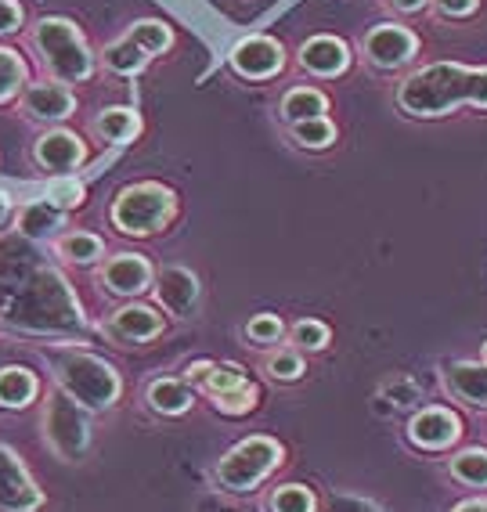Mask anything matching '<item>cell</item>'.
Instances as JSON below:
<instances>
[{
	"mask_svg": "<svg viewBox=\"0 0 487 512\" xmlns=\"http://www.w3.org/2000/svg\"><path fill=\"white\" fill-rule=\"evenodd\" d=\"M0 314L26 332H80L83 311L58 271H33L15 285V296L0 300Z\"/></svg>",
	"mask_w": 487,
	"mask_h": 512,
	"instance_id": "obj_1",
	"label": "cell"
},
{
	"mask_svg": "<svg viewBox=\"0 0 487 512\" xmlns=\"http://www.w3.org/2000/svg\"><path fill=\"white\" fill-rule=\"evenodd\" d=\"M477 105L487 109V69H466L455 62H437L426 69H415L397 87V105L408 116H444L455 105Z\"/></svg>",
	"mask_w": 487,
	"mask_h": 512,
	"instance_id": "obj_2",
	"label": "cell"
},
{
	"mask_svg": "<svg viewBox=\"0 0 487 512\" xmlns=\"http://www.w3.org/2000/svg\"><path fill=\"white\" fill-rule=\"evenodd\" d=\"M47 365H51V386H58L65 397H73L76 404H83L91 415L112 412L123 397V379L116 372L112 361H105L102 354H94L87 347H62L47 350Z\"/></svg>",
	"mask_w": 487,
	"mask_h": 512,
	"instance_id": "obj_3",
	"label": "cell"
},
{
	"mask_svg": "<svg viewBox=\"0 0 487 512\" xmlns=\"http://www.w3.org/2000/svg\"><path fill=\"white\" fill-rule=\"evenodd\" d=\"M29 47L37 51V62L44 69V76L58 83H69V87H80V83H91L98 76V55L94 47L87 44L83 29L65 15H40L33 26H26Z\"/></svg>",
	"mask_w": 487,
	"mask_h": 512,
	"instance_id": "obj_4",
	"label": "cell"
},
{
	"mask_svg": "<svg viewBox=\"0 0 487 512\" xmlns=\"http://www.w3.org/2000/svg\"><path fill=\"white\" fill-rule=\"evenodd\" d=\"M177 217V192L159 181H134L116 192L109 206V224L127 238H152Z\"/></svg>",
	"mask_w": 487,
	"mask_h": 512,
	"instance_id": "obj_5",
	"label": "cell"
},
{
	"mask_svg": "<svg viewBox=\"0 0 487 512\" xmlns=\"http://www.w3.org/2000/svg\"><path fill=\"white\" fill-rule=\"evenodd\" d=\"M282 462H285L282 444H278L275 437L257 433V437L239 440V444L217 462L213 480H217V487L228 494H253L267 476L282 466Z\"/></svg>",
	"mask_w": 487,
	"mask_h": 512,
	"instance_id": "obj_6",
	"label": "cell"
},
{
	"mask_svg": "<svg viewBox=\"0 0 487 512\" xmlns=\"http://www.w3.org/2000/svg\"><path fill=\"white\" fill-rule=\"evenodd\" d=\"M40 426H44L47 448L55 451L62 462H83L87 458L94 440V415L83 404H76L73 397H65L58 386L47 390Z\"/></svg>",
	"mask_w": 487,
	"mask_h": 512,
	"instance_id": "obj_7",
	"label": "cell"
},
{
	"mask_svg": "<svg viewBox=\"0 0 487 512\" xmlns=\"http://www.w3.org/2000/svg\"><path fill=\"white\" fill-rule=\"evenodd\" d=\"M80 109V98L69 83H58L51 76H40V80H29L26 91L19 94V112L29 123H40V127H65L69 119Z\"/></svg>",
	"mask_w": 487,
	"mask_h": 512,
	"instance_id": "obj_8",
	"label": "cell"
},
{
	"mask_svg": "<svg viewBox=\"0 0 487 512\" xmlns=\"http://www.w3.org/2000/svg\"><path fill=\"white\" fill-rule=\"evenodd\" d=\"M87 159H91V148L73 127H44L33 141V163L51 177L76 174Z\"/></svg>",
	"mask_w": 487,
	"mask_h": 512,
	"instance_id": "obj_9",
	"label": "cell"
},
{
	"mask_svg": "<svg viewBox=\"0 0 487 512\" xmlns=\"http://www.w3.org/2000/svg\"><path fill=\"white\" fill-rule=\"evenodd\" d=\"M152 278H156L152 260L141 253H130V249L105 256L98 264V285L116 300H138L141 293L152 289Z\"/></svg>",
	"mask_w": 487,
	"mask_h": 512,
	"instance_id": "obj_10",
	"label": "cell"
},
{
	"mask_svg": "<svg viewBox=\"0 0 487 512\" xmlns=\"http://www.w3.org/2000/svg\"><path fill=\"white\" fill-rule=\"evenodd\" d=\"M47 494L33 480L22 455L8 444H0V512H40Z\"/></svg>",
	"mask_w": 487,
	"mask_h": 512,
	"instance_id": "obj_11",
	"label": "cell"
},
{
	"mask_svg": "<svg viewBox=\"0 0 487 512\" xmlns=\"http://www.w3.org/2000/svg\"><path fill=\"white\" fill-rule=\"evenodd\" d=\"M228 62L242 80H275L285 69V47L267 33H249L231 47Z\"/></svg>",
	"mask_w": 487,
	"mask_h": 512,
	"instance_id": "obj_12",
	"label": "cell"
},
{
	"mask_svg": "<svg viewBox=\"0 0 487 512\" xmlns=\"http://www.w3.org/2000/svg\"><path fill=\"white\" fill-rule=\"evenodd\" d=\"M415 51H419V37L408 26H394V22L372 26L365 37V58L376 69H405Z\"/></svg>",
	"mask_w": 487,
	"mask_h": 512,
	"instance_id": "obj_13",
	"label": "cell"
},
{
	"mask_svg": "<svg viewBox=\"0 0 487 512\" xmlns=\"http://www.w3.org/2000/svg\"><path fill=\"white\" fill-rule=\"evenodd\" d=\"M152 293H156L159 307L174 318H188V314L199 307V296H203V285L199 278L188 271V267H159L156 278H152Z\"/></svg>",
	"mask_w": 487,
	"mask_h": 512,
	"instance_id": "obj_14",
	"label": "cell"
},
{
	"mask_svg": "<svg viewBox=\"0 0 487 512\" xmlns=\"http://www.w3.org/2000/svg\"><path fill=\"white\" fill-rule=\"evenodd\" d=\"M166 329V318L156 311V307H148V303H134V300H123V307L112 311V318L105 321V332L112 339H120L123 347L127 343H148V339L163 336Z\"/></svg>",
	"mask_w": 487,
	"mask_h": 512,
	"instance_id": "obj_15",
	"label": "cell"
},
{
	"mask_svg": "<svg viewBox=\"0 0 487 512\" xmlns=\"http://www.w3.org/2000/svg\"><path fill=\"white\" fill-rule=\"evenodd\" d=\"M350 47L347 40L329 37V33H318V37L304 40L300 44V69L318 80H336L350 69Z\"/></svg>",
	"mask_w": 487,
	"mask_h": 512,
	"instance_id": "obj_16",
	"label": "cell"
},
{
	"mask_svg": "<svg viewBox=\"0 0 487 512\" xmlns=\"http://www.w3.org/2000/svg\"><path fill=\"white\" fill-rule=\"evenodd\" d=\"M459 437H462V422L448 408H423V412H415L412 422H408V440L423 451L451 448Z\"/></svg>",
	"mask_w": 487,
	"mask_h": 512,
	"instance_id": "obj_17",
	"label": "cell"
},
{
	"mask_svg": "<svg viewBox=\"0 0 487 512\" xmlns=\"http://www.w3.org/2000/svg\"><path fill=\"white\" fill-rule=\"evenodd\" d=\"M44 397V379L29 365L0 368V408L4 412H26Z\"/></svg>",
	"mask_w": 487,
	"mask_h": 512,
	"instance_id": "obj_18",
	"label": "cell"
},
{
	"mask_svg": "<svg viewBox=\"0 0 487 512\" xmlns=\"http://www.w3.org/2000/svg\"><path fill=\"white\" fill-rule=\"evenodd\" d=\"M145 130V119L130 105H109L91 119V134L105 145H134Z\"/></svg>",
	"mask_w": 487,
	"mask_h": 512,
	"instance_id": "obj_19",
	"label": "cell"
},
{
	"mask_svg": "<svg viewBox=\"0 0 487 512\" xmlns=\"http://www.w3.org/2000/svg\"><path fill=\"white\" fill-rule=\"evenodd\" d=\"M65 217H69V213L58 210L51 199H33L15 210V228H19V235L29 238V242H47V238L62 235Z\"/></svg>",
	"mask_w": 487,
	"mask_h": 512,
	"instance_id": "obj_20",
	"label": "cell"
},
{
	"mask_svg": "<svg viewBox=\"0 0 487 512\" xmlns=\"http://www.w3.org/2000/svg\"><path fill=\"white\" fill-rule=\"evenodd\" d=\"M51 249L62 264L69 267H98L105 260V238L94 235V231H62V235L51 238Z\"/></svg>",
	"mask_w": 487,
	"mask_h": 512,
	"instance_id": "obj_21",
	"label": "cell"
},
{
	"mask_svg": "<svg viewBox=\"0 0 487 512\" xmlns=\"http://www.w3.org/2000/svg\"><path fill=\"white\" fill-rule=\"evenodd\" d=\"M444 386H448L459 401L484 408L487 404V365H477V361H455V365H448V372H444Z\"/></svg>",
	"mask_w": 487,
	"mask_h": 512,
	"instance_id": "obj_22",
	"label": "cell"
},
{
	"mask_svg": "<svg viewBox=\"0 0 487 512\" xmlns=\"http://www.w3.org/2000/svg\"><path fill=\"white\" fill-rule=\"evenodd\" d=\"M145 401L156 415L174 419V415H184L195 404V390L181 379H152L145 390Z\"/></svg>",
	"mask_w": 487,
	"mask_h": 512,
	"instance_id": "obj_23",
	"label": "cell"
},
{
	"mask_svg": "<svg viewBox=\"0 0 487 512\" xmlns=\"http://www.w3.org/2000/svg\"><path fill=\"white\" fill-rule=\"evenodd\" d=\"M29 80H33V73H29V62L22 58V51L0 44V105L19 101Z\"/></svg>",
	"mask_w": 487,
	"mask_h": 512,
	"instance_id": "obj_24",
	"label": "cell"
},
{
	"mask_svg": "<svg viewBox=\"0 0 487 512\" xmlns=\"http://www.w3.org/2000/svg\"><path fill=\"white\" fill-rule=\"evenodd\" d=\"M148 62H152V58H148L145 51H141V47L134 44V40H127V37L105 44V51L98 55V65H102V69H109V73H116V76H138Z\"/></svg>",
	"mask_w": 487,
	"mask_h": 512,
	"instance_id": "obj_25",
	"label": "cell"
},
{
	"mask_svg": "<svg viewBox=\"0 0 487 512\" xmlns=\"http://www.w3.org/2000/svg\"><path fill=\"white\" fill-rule=\"evenodd\" d=\"M325 112H329V98H325V91H318V87H293V91H285L278 116L293 127V123H300V119L325 116Z\"/></svg>",
	"mask_w": 487,
	"mask_h": 512,
	"instance_id": "obj_26",
	"label": "cell"
},
{
	"mask_svg": "<svg viewBox=\"0 0 487 512\" xmlns=\"http://www.w3.org/2000/svg\"><path fill=\"white\" fill-rule=\"evenodd\" d=\"M123 37L134 40V44H138L148 58L166 55V51L174 47V33H170V26H166V22H159V19H138V22H130Z\"/></svg>",
	"mask_w": 487,
	"mask_h": 512,
	"instance_id": "obj_27",
	"label": "cell"
},
{
	"mask_svg": "<svg viewBox=\"0 0 487 512\" xmlns=\"http://www.w3.org/2000/svg\"><path fill=\"white\" fill-rule=\"evenodd\" d=\"M289 134H293V141L300 148H311V152H318V148H329L332 141H336V123H332L329 116H311V119H300V123H293V127H289Z\"/></svg>",
	"mask_w": 487,
	"mask_h": 512,
	"instance_id": "obj_28",
	"label": "cell"
},
{
	"mask_svg": "<svg viewBox=\"0 0 487 512\" xmlns=\"http://www.w3.org/2000/svg\"><path fill=\"white\" fill-rule=\"evenodd\" d=\"M271 512H318V494L307 484H282L267 498Z\"/></svg>",
	"mask_w": 487,
	"mask_h": 512,
	"instance_id": "obj_29",
	"label": "cell"
},
{
	"mask_svg": "<svg viewBox=\"0 0 487 512\" xmlns=\"http://www.w3.org/2000/svg\"><path fill=\"white\" fill-rule=\"evenodd\" d=\"M264 368H267V375H271V379H278V383H296V379L307 372L304 354H300L296 347H271Z\"/></svg>",
	"mask_w": 487,
	"mask_h": 512,
	"instance_id": "obj_30",
	"label": "cell"
},
{
	"mask_svg": "<svg viewBox=\"0 0 487 512\" xmlns=\"http://www.w3.org/2000/svg\"><path fill=\"white\" fill-rule=\"evenodd\" d=\"M329 339H332V332H329V325L325 321H318V318H300L289 329V343H293L300 354H318V350H325L329 347Z\"/></svg>",
	"mask_w": 487,
	"mask_h": 512,
	"instance_id": "obj_31",
	"label": "cell"
},
{
	"mask_svg": "<svg viewBox=\"0 0 487 512\" xmlns=\"http://www.w3.org/2000/svg\"><path fill=\"white\" fill-rule=\"evenodd\" d=\"M249 383V375L242 365H235V361H213L210 372H206L203 386H206V394L210 397H221L228 394V390H239V386Z\"/></svg>",
	"mask_w": 487,
	"mask_h": 512,
	"instance_id": "obj_32",
	"label": "cell"
},
{
	"mask_svg": "<svg viewBox=\"0 0 487 512\" xmlns=\"http://www.w3.org/2000/svg\"><path fill=\"white\" fill-rule=\"evenodd\" d=\"M451 476L469 487H487V451L469 448L451 458Z\"/></svg>",
	"mask_w": 487,
	"mask_h": 512,
	"instance_id": "obj_33",
	"label": "cell"
},
{
	"mask_svg": "<svg viewBox=\"0 0 487 512\" xmlns=\"http://www.w3.org/2000/svg\"><path fill=\"white\" fill-rule=\"evenodd\" d=\"M246 339L253 343V347H282L285 321L278 318V314H257V318H249Z\"/></svg>",
	"mask_w": 487,
	"mask_h": 512,
	"instance_id": "obj_34",
	"label": "cell"
},
{
	"mask_svg": "<svg viewBox=\"0 0 487 512\" xmlns=\"http://www.w3.org/2000/svg\"><path fill=\"white\" fill-rule=\"evenodd\" d=\"M44 199L55 202L58 210L73 213V210H80L83 202H87V192H83V184L76 181V174H69V177H51Z\"/></svg>",
	"mask_w": 487,
	"mask_h": 512,
	"instance_id": "obj_35",
	"label": "cell"
},
{
	"mask_svg": "<svg viewBox=\"0 0 487 512\" xmlns=\"http://www.w3.org/2000/svg\"><path fill=\"white\" fill-rule=\"evenodd\" d=\"M257 401H260V390L253 383H246V386H239V390H228V394L213 397V408L221 415H249L257 408Z\"/></svg>",
	"mask_w": 487,
	"mask_h": 512,
	"instance_id": "obj_36",
	"label": "cell"
},
{
	"mask_svg": "<svg viewBox=\"0 0 487 512\" xmlns=\"http://www.w3.org/2000/svg\"><path fill=\"white\" fill-rule=\"evenodd\" d=\"M26 29V8L19 0H0V37H15Z\"/></svg>",
	"mask_w": 487,
	"mask_h": 512,
	"instance_id": "obj_37",
	"label": "cell"
},
{
	"mask_svg": "<svg viewBox=\"0 0 487 512\" xmlns=\"http://www.w3.org/2000/svg\"><path fill=\"white\" fill-rule=\"evenodd\" d=\"M325 512H383L376 502H368L361 494H329L325 498Z\"/></svg>",
	"mask_w": 487,
	"mask_h": 512,
	"instance_id": "obj_38",
	"label": "cell"
},
{
	"mask_svg": "<svg viewBox=\"0 0 487 512\" xmlns=\"http://www.w3.org/2000/svg\"><path fill=\"white\" fill-rule=\"evenodd\" d=\"M386 390L394 394V404H401V408H408V404H415L419 397H423V390H419L408 375H394V379L386 383Z\"/></svg>",
	"mask_w": 487,
	"mask_h": 512,
	"instance_id": "obj_39",
	"label": "cell"
},
{
	"mask_svg": "<svg viewBox=\"0 0 487 512\" xmlns=\"http://www.w3.org/2000/svg\"><path fill=\"white\" fill-rule=\"evenodd\" d=\"M480 0H437V8L444 11V15H451V19H462V15H473L477 11Z\"/></svg>",
	"mask_w": 487,
	"mask_h": 512,
	"instance_id": "obj_40",
	"label": "cell"
},
{
	"mask_svg": "<svg viewBox=\"0 0 487 512\" xmlns=\"http://www.w3.org/2000/svg\"><path fill=\"white\" fill-rule=\"evenodd\" d=\"M394 11H401V15H415V11H423L430 0H386Z\"/></svg>",
	"mask_w": 487,
	"mask_h": 512,
	"instance_id": "obj_41",
	"label": "cell"
},
{
	"mask_svg": "<svg viewBox=\"0 0 487 512\" xmlns=\"http://www.w3.org/2000/svg\"><path fill=\"white\" fill-rule=\"evenodd\" d=\"M210 365L213 361H195V365L184 368V379H188V383H203L206 372H210Z\"/></svg>",
	"mask_w": 487,
	"mask_h": 512,
	"instance_id": "obj_42",
	"label": "cell"
},
{
	"mask_svg": "<svg viewBox=\"0 0 487 512\" xmlns=\"http://www.w3.org/2000/svg\"><path fill=\"white\" fill-rule=\"evenodd\" d=\"M8 220H15V199H11L8 192H0V228H4Z\"/></svg>",
	"mask_w": 487,
	"mask_h": 512,
	"instance_id": "obj_43",
	"label": "cell"
},
{
	"mask_svg": "<svg viewBox=\"0 0 487 512\" xmlns=\"http://www.w3.org/2000/svg\"><path fill=\"white\" fill-rule=\"evenodd\" d=\"M451 512H487V498H469V502L455 505Z\"/></svg>",
	"mask_w": 487,
	"mask_h": 512,
	"instance_id": "obj_44",
	"label": "cell"
},
{
	"mask_svg": "<svg viewBox=\"0 0 487 512\" xmlns=\"http://www.w3.org/2000/svg\"><path fill=\"white\" fill-rule=\"evenodd\" d=\"M484 365H487V347H484Z\"/></svg>",
	"mask_w": 487,
	"mask_h": 512,
	"instance_id": "obj_45",
	"label": "cell"
}]
</instances>
